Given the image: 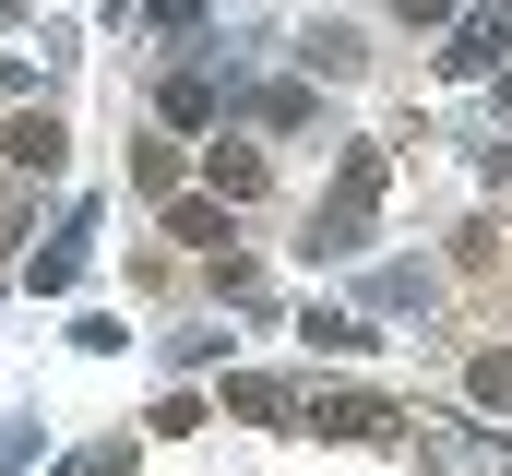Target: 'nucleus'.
Wrapping results in <instances>:
<instances>
[{"label": "nucleus", "instance_id": "obj_12", "mask_svg": "<svg viewBox=\"0 0 512 476\" xmlns=\"http://www.w3.org/2000/svg\"><path fill=\"white\" fill-rule=\"evenodd\" d=\"M393 12H405V24H441V12H453V0H393Z\"/></svg>", "mask_w": 512, "mask_h": 476}, {"label": "nucleus", "instance_id": "obj_1", "mask_svg": "<svg viewBox=\"0 0 512 476\" xmlns=\"http://www.w3.org/2000/svg\"><path fill=\"white\" fill-rule=\"evenodd\" d=\"M370 203H382V155H370V143H346L334 203H310V262H358V250H370Z\"/></svg>", "mask_w": 512, "mask_h": 476}, {"label": "nucleus", "instance_id": "obj_9", "mask_svg": "<svg viewBox=\"0 0 512 476\" xmlns=\"http://www.w3.org/2000/svg\"><path fill=\"white\" fill-rule=\"evenodd\" d=\"M227 405H239V417H286L298 393H286V381H262V369H251V381H227Z\"/></svg>", "mask_w": 512, "mask_h": 476}, {"label": "nucleus", "instance_id": "obj_6", "mask_svg": "<svg viewBox=\"0 0 512 476\" xmlns=\"http://www.w3.org/2000/svg\"><path fill=\"white\" fill-rule=\"evenodd\" d=\"M203 179H215L227 203H251V191H262V155H251V143H215V155H203Z\"/></svg>", "mask_w": 512, "mask_h": 476}, {"label": "nucleus", "instance_id": "obj_7", "mask_svg": "<svg viewBox=\"0 0 512 476\" xmlns=\"http://www.w3.org/2000/svg\"><path fill=\"white\" fill-rule=\"evenodd\" d=\"M167 238H191V250H227V191H215V203H167Z\"/></svg>", "mask_w": 512, "mask_h": 476}, {"label": "nucleus", "instance_id": "obj_3", "mask_svg": "<svg viewBox=\"0 0 512 476\" xmlns=\"http://www.w3.org/2000/svg\"><path fill=\"white\" fill-rule=\"evenodd\" d=\"M0 155L48 179V167H60V119H48V108H24V119H12V131H0Z\"/></svg>", "mask_w": 512, "mask_h": 476}, {"label": "nucleus", "instance_id": "obj_10", "mask_svg": "<svg viewBox=\"0 0 512 476\" xmlns=\"http://www.w3.org/2000/svg\"><path fill=\"white\" fill-rule=\"evenodd\" d=\"M131 191H179V155L167 143H131Z\"/></svg>", "mask_w": 512, "mask_h": 476}, {"label": "nucleus", "instance_id": "obj_2", "mask_svg": "<svg viewBox=\"0 0 512 476\" xmlns=\"http://www.w3.org/2000/svg\"><path fill=\"white\" fill-rule=\"evenodd\" d=\"M310 429H334V441H382L393 417L370 405V393H322V405H310Z\"/></svg>", "mask_w": 512, "mask_h": 476}, {"label": "nucleus", "instance_id": "obj_4", "mask_svg": "<svg viewBox=\"0 0 512 476\" xmlns=\"http://www.w3.org/2000/svg\"><path fill=\"white\" fill-rule=\"evenodd\" d=\"M298 60H310V72H334V84H346V72H358V60H370V48H358V36H346V24H310V36H298Z\"/></svg>", "mask_w": 512, "mask_h": 476}, {"label": "nucleus", "instance_id": "obj_11", "mask_svg": "<svg viewBox=\"0 0 512 476\" xmlns=\"http://www.w3.org/2000/svg\"><path fill=\"white\" fill-rule=\"evenodd\" d=\"M465 393H477V405H512V357H477V369H465Z\"/></svg>", "mask_w": 512, "mask_h": 476}, {"label": "nucleus", "instance_id": "obj_5", "mask_svg": "<svg viewBox=\"0 0 512 476\" xmlns=\"http://www.w3.org/2000/svg\"><path fill=\"white\" fill-rule=\"evenodd\" d=\"M512 48V12H477V24H465V36H453V72H489V60H501Z\"/></svg>", "mask_w": 512, "mask_h": 476}, {"label": "nucleus", "instance_id": "obj_8", "mask_svg": "<svg viewBox=\"0 0 512 476\" xmlns=\"http://www.w3.org/2000/svg\"><path fill=\"white\" fill-rule=\"evenodd\" d=\"M167 119L203 131V119H215V72H179V84H167Z\"/></svg>", "mask_w": 512, "mask_h": 476}]
</instances>
